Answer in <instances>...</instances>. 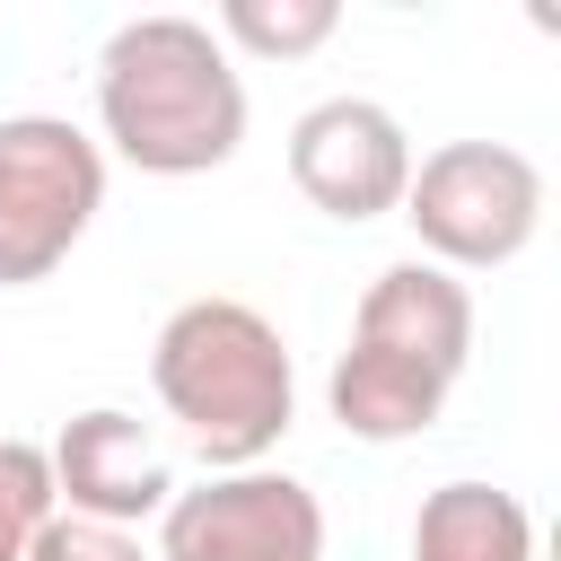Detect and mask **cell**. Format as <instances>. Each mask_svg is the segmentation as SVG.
I'll list each match as a JSON object with an SVG mask.
<instances>
[{
  "label": "cell",
  "instance_id": "1",
  "mask_svg": "<svg viewBox=\"0 0 561 561\" xmlns=\"http://www.w3.org/2000/svg\"><path fill=\"white\" fill-rule=\"evenodd\" d=\"M96 131L140 175H210L245 149V79L202 18H123L96 53Z\"/></svg>",
  "mask_w": 561,
  "mask_h": 561
},
{
  "label": "cell",
  "instance_id": "2",
  "mask_svg": "<svg viewBox=\"0 0 561 561\" xmlns=\"http://www.w3.org/2000/svg\"><path fill=\"white\" fill-rule=\"evenodd\" d=\"M149 386L167 421L202 447L210 473L263 465L298 421V368L263 307L245 298H184L149 342Z\"/></svg>",
  "mask_w": 561,
  "mask_h": 561
},
{
  "label": "cell",
  "instance_id": "3",
  "mask_svg": "<svg viewBox=\"0 0 561 561\" xmlns=\"http://www.w3.org/2000/svg\"><path fill=\"white\" fill-rule=\"evenodd\" d=\"M403 228L421 237V263L438 272H500L543 237V167L508 140H447L412 158Z\"/></svg>",
  "mask_w": 561,
  "mask_h": 561
},
{
  "label": "cell",
  "instance_id": "4",
  "mask_svg": "<svg viewBox=\"0 0 561 561\" xmlns=\"http://www.w3.org/2000/svg\"><path fill=\"white\" fill-rule=\"evenodd\" d=\"M105 210V149L70 114H0V289L53 280Z\"/></svg>",
  "mask_w": 561,
  "mask_h": 561
},
{
  "label": "cell",
  "instance_id": "5",
  "mask_svg": "<svg viewBox=\"0 0 561 561\" xmlns=\"http://www.w3.org/2000/svg\"><path fill=\"white\" fill-rule=\"evenodd\" d=\"M158 561H324V500L272 465L210 473L158 508Z\"/></svg>",
  "mask_w": 561,
  "mask_h": 561
},
{
  "label": "cell",
  "instance_id": "6",
  "mask_svg": "<svg viewBox=\"0 0 561 561\" xmlns=\"http://www.w3.org/2000/svg\"><path fill=\"white\" fill-rule=\"evenodd\" d=\"M289 184L324 219H386L412 184V131L377 96H324L289 123Z\"/></svg>",
  "mask_w": 561,
  "mask_h": 561
},
{
  "label": "cell",
  "instance_id": "7",
  "mask_svg": "<svg viewBox=\"0 0 561 561\" xmlns=\"http://www.w3.org/2000/svg\"><path fill=\"white\" fill-rule=\"evenodd\" d=\"M44 465H53V508H61V517H96V526H123V535L175 500L167 447H158L149 421H131L123 403L70 412L61 438L44 447Z\"/></svg>",
  "mask_w": 561,
  "mask_h": 561
},
{
  "label": "cell",
  "instance_id": "8",
  "mask_svg": "<svg viewBox=\"0 0 561 561\" xmlns=\"http://www.w3.org/2000/svg\"><path fill=\"white\" fill-rule=\"evenodd\" d=\"M351 342H368V351H394V359H412V368H430V377H465V359H473V289L456 280V272H438V263H386L368 289H359V307H351Z\"/></svg>",
  "mask_w": 561,
  "mask_h": 561
},
{
  "label": "cell",
  "instance_id": "9",
  "mask_svg": "<svg viewBox=\"0 0 561 561\" xmlns=\"http://www.w3.org/2000/svg\"><path fill=\"white\" fill-rule=\"evenodd\" d=\"M324 412H333L351 438L394 447V438H421V430L447 412V377H430V368H412V359H394V351L351 342V351L333 359V377H324Z\"/></svg>",
  "mask_w": 561,
  "mask_h": 561
},
{
  "label": "cell",
  "instance_id": "10",
  "mask_svg": "<svg viewBox=\"0 0 561 561\" xmlns=\"http://www.w3.org/2000/svg\"><path fill=\"white\" fill-rule=\"evenodd\" d=\"M412 561H535V517L500 482H438L412 508Z\"/></svg>",
  "mask_w": 561,
  "mask_h": 561
},
{
  "label": "cell",
  "instance_id": "11",
  "mask_svg": "<svg viewBox=\"0 0 561 561\" xmlns=\"http://www.w3.org/2000/svg\"><path fill=\"white\" fill-rule=\"evenodd\" d=\"M333 26H342L333 0H219V18H210V35L228 44V61H237V53H254V61H298V53L333 44Z\"/></svg>",
  "mask_w": 561,
  "mask_h": 561
},
{
  "label": "cell",
  "instance_id": "12",
  "mask_svg": "<svg viewBox=\"0 0 561 561\" xmlns=\"http://www.w3.org/2000/svg\"><path fill=\"white\" fill-rule=\"evenodd\" d=\"M53 517V465L35 438H0V561H26V543Z\"/></svg>",
  "mask_w": 561,
  "mask_h": 561
},
{
  "label": "cell",
  "instance_id": "13",
  "mask_svg": "<svg viewBox=\"0 0 561 561\" xmlns=\"http://www.w3.org/2000/svg\"><path fill=\"white\" fill-rule=\"evenodd\" d=\"M26 561H158V552H140V535H123V526H96V517H44V535L26 543Z\"/></svg>",
  "mask_w": 561,
  "mask_h": 561
}]
</instances>
